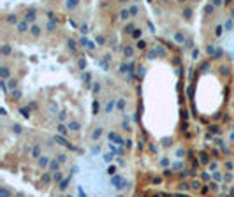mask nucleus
<instances>
[{"label": "nucleus", "instance_id": "nucleus-2", "mask_svg": "<svg viewBox=\"0 0 234 197\" xmlns=\"http://www.w3.org/2000/svg\"><path fill=\"white\" fill-rule=\"evenodd\" d=\"M232 69L225 58H206L194 72L192 106L196 116L204 122H217L229 104Z\"/></svg>", "mask_w": 234, "mask_h": 197}, {"label": "nucleus", "instance_id": "nucleus-1", "mask_svg": "<svg viewBox=\"0 0 234 197\" xmlns=\"http://www.w3.org/2000/svg\"><path fill=\"white\" fill-rule=\"evenodd\" d=\"M181 122L180 67L167 55L146 62L141 77V123L157 141L172 139Z\"/></svg>", "mask_w": 234, "mask_h": 197}]
</instances>
